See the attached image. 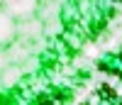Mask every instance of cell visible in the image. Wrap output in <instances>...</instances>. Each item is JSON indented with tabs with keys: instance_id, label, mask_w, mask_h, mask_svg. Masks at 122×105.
<instances>
[{
	"instance_id": "obj_1",
	"label": "cell",
	"mask_w": 122,
	"mask_h": 105,
	"mask_svg": "<svg viewBox=\"0 0 122 105\" xmlns=\"http://www.w3.org/2000/svg\"><path fill=\"white\" fill-rule=\"evenodd\" d=\"M3 7L20 22V20H29L37 15L39 0H3Z\"/></svg>"
},
{
	"instance_id": "obj_2",
	"label": "cell",
	"mask_w": 122,
	"mask_h": 105,
	"mask_svg": "<svg viewBox=\"0 0 122 105\" xmlns=\"http://www.w3.org/2000/svg\"><path fill=\"white\" fill-rule=\"evenodd\" d=\"M17 39V20L0 5V47H10Z\"/></svg>"
},
{
	"instance_id": "obj_3",
	"label": "cell",
	"mask_w": 122,
	"mask_h": 105,
	"mask_svg": "<svg viewBox=\"0 0 122 105\" xmlns=\"http://www.w3.org/2000/svg\"><path fill=\"white\" fill-rule=\"evenodd\" d=\"M20 78H22V66H7L3 71V86L5 88H12Z\"/></svg>"
},
{
	"instance_id": "obj_4",
	"label": "cell",
	"mask_w": 122,
	"mask_h": 105,
	"mask_svg": "<svg viewBox=\"0 0 122 105\" xmlns=\"http://www.w3.org/2000/svg\"><path fill=\"white\" fill-rule=\"evenodd\" d=\"M0 5H3V0H0Z\"/></svg>"
}]
</instances>
